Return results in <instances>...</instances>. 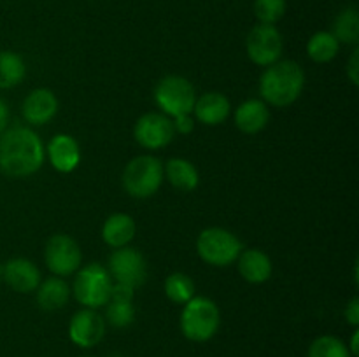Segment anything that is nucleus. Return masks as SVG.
I'll return each instance as SVG.
<instances>
[{
	"instance_id": "obj_1",
	"label": "nucleus",
	"mask_w": 359,
	"mask_h": 357,
	"mask_svg": "<svg viewBox=\"0 0 359 357\" xmlns=\"http://www.w3.org/2000/svg\"><path fill=\"white\" fill-rule=\"evenodd\" d=\"M46 149L34 130L11 126L0 135V172L11 178H25L41 170Z\"/></svg>"
},
{
	"instance_id": "obj_2",
	"label": "nucleus",
	"mask_w": 359,
	"mask_h": 357,
	"mask_svg": "<svg viewBox=\"0 0 359 357\" xmlns=\"http://www.w3.org/2000/svg\"><path fill=\"white\" fill-rule=\"evenodd\" d=\"M305 86L304 69L293 59H283L266 66L259 77V94L265 104L287 107L300 98Z\"/></svg>"
},
{
	"instance_id": "obj_3",
	"label": "nucleus",
	"mask_w": 359,
	"mask_h": 357,
	"mask_svg": "<svg viewBox=\"0 0 359 357\" xmlns=\"http://www.w3.org/2000/svg\"><path fill=\"white\" fill-rule=\"evenodd\" d=\"M221 314L217 304L210 298L193 296L181 312V331L189 342L203 343L214 338L219 329Z\"/></svg>"
},
{
	"instance_id": "obj_4",
	"label": "nucleus",
	"mask_w": 359,
	"mask_h": 357,
	"mask_svg": "<svg viewBox=\"0 0 359 357\" xmlns=\"http://www.w3.org/2000/svg\"><path fill=\"white\" fill-rule=\"evenodd\" d=\"M123 188L133 198H149L163 182V164L151 154H142L128 161L123 170Z\"/></svg>"
},
{
	"instance_id": "obj_5",
	"label": "nucleus",
	"mask_w": 359,
	"mask_h": 357,
	"mask_svg": "<svg viewBox=\"0 0 359 357\" xmlns=\"http://www.w3.org/2000/svg\"><path fill=\"white\" fill-rule=\"evenodd\" d=\"M112 279L107 268L100 262H90L77 270L76 280H74L72 293L74 298L83 304L84 308H102L111 300Z\"/></svg>"
},
{
	"instance_id": "obj_6",
	"label": "nucleus",
	"mask_w": 359,
	"mask_h": 357,
	"mask_svg": "<svg viewBox=\"0 0 359 357\" xmlns=\"http://www.w3.org/2000/svg\"><path fill=\"white\" fill-rule=\"evenodd\" d=\"M242 241L237 234L224 227H207L198 234L196 252L200 259L210 266L224 268L233 265L242 252Z\"/></svg>"
},
{
	"instance_id": "obj_7",
	"label": "nucleus",
	"mask_w": 359,
	"mask_h": 357,
	"mask_svg": "<svg viewBox=\"0 0 359 357\" xmlns=\"http://www.w3.org/2000/svg\"><path fill=\"white\" fill-rule=\"evenodd\" d=\"M154 102L161 108V114L168 118L191 114L196 102L195 86L182 76H167L154 90Z\"/></svg>"
},
{
	"instance_id": "obj_8",
	"label": "nucleus",
	"mask_w": 359,
	"mask_h": 357,
	"mask_svg": "<svg viewBox=\"0 0 359 357\" xmlns=\"http://www.w3.org/2000/svg\"><path fill=\"white\" fill-rule=\"evenodd\" d=\"M245 49L252 63L259 66H270L283 56L284 41L276 24L258 23L251 28L245 38Z\"/></svg>"
},
{
	"instance_id": "obj_9",
	"label": "nucleus",
	"mask_w": 359,
	"mask_h": 357,
	"mask_svg": "<svg viewBox=\"0 0 359 357\" xmlns=\"http://www.w3.org/2000/svg\"><path fill=\"white\" fill-rule=\"evenodd\" d=\"M44 261L53 275L69 276L81 268L83 252L72 237L58 233L53 234L46 244Z\"/></svg>"
},
{
	"instance_id": "obj_10",
	"label": "nucleus",
	"mask_w": 359,
	"mask_h": 357,
	"mask_svg": "<svg viewBox=\"0 0 359 357\" xmlns=\"http://www.w3.org/2000/svg\"><path fill=\"white\" fill-rule=\"evenodd\" d=\"M107 266L112 282L125 284V286L133 287V289H137V287L146 282V259L137 248L130 247V245L114 248V252L109 258Z\"/></svg>"
},
{
	"instance_id": "obj_11",
	"label": "nucleus",
	"mask_w": 359,
	"mask_h": 357,
	"mask_svg": "<svg viewBox=\"0 0 359 357\" xmlns=\"http://www.w3.org/2000/svg\"><path fill=\"white\" fill-rule=\"evenodd\" d=\"M174 135L175 130L172 119L161 112H147V114L140 115L133 128V136H135L137 144L149 150L167 147Z\"/></svg>"
},
{
	"instance_id": "obj_12",
	"label": "nucleus",
	"mask_w": 359,
	"mask_h": 357,
	"mask_svg": "<svg viewBox=\"0 0 359 357\" xmlns=\"http://www.w3.org/2000/svg\"><path fill=\"white\" fill-rule=\"evenodd\" d=\"M105 318L93 308L76 312L69 322V338L81 349H93L105 336Z\"/></svg>"
},
{
	"instance_id": "obj_13",
	"label": "nucleus",
	"mask_w": 359,
	"mask_h": 357,
	"mask_svg": "<svg viewBox=\"0 0 359 357\" xmlns=\"http://www.w3.org/2000/svg\"><path fill=\"white\" fill-rule=\"evenodd\" d=\"M2 280L14 293L28 294L41 284V272L27 258H13L2 266Z\"/></svg>"
},
{
	"instance_id": "obj_14",
	"label": "nucleus",
	"mask_w": 359,
	"mask_h": 357,
	"mask_svg": "<svg viewBox=\"0 0 359 357\" xmlns=\"http://www.w3.org/2000/svg\"><path fill=\"white\" fill-rule=\"evenodd\" d=\"M56 112H58V100L48 88H37V90L30 91L21 107L25 121L30 122L32 126L46 125L55 118Z\"/></svg>"
},
{
	"instance_id": "obj_15",
	"label": "nucleus",
	"mask_w": 359,
	"mask_h": 357,
	"mask_svg": "<svg viewBox=\"0 0 359 357\" xmlns=\"http://www.w3.org/2000/svg\"><path fill=\"white\" fill-rule=\"evenodd\" d=\"M48 158L51 161L53 168L60 174H70L77 168L81 161L79 144L74 136L58 133L48 144Z\"/></svg>"
},
{
	"instance_id": "obj_16",
	"label": "nucleus",
	"mask_w": 359,
	"mask_h": 357,
	"mask_svg": "<svg viewBox=\"0 0 359 357\" xmlns=\"http://www.w3.org/2000/svg\"><path fill=\"white\" fill-rule=\"evenodd\" d=\"M230 100L223 93H219V91L203 93L202 97L196 98L195 107H193L195 118L207 126L223 125L230 118Z\"/></svg>"
},
{
	"instance_id": "obj_17",
	"label": "nucleus",
	"mask_w": 359,
	"mask_h": 357,
	"mask_svg": "<svg viewBox=\"0 0 359 357\" xmlns=\"http://www.w3.org/2000/svg\"><path fill=\"white\" fill-rule=\"evenodd\" d=\"M235 125L242 133L248 135H255L259 133L270 121L269 107L263 100L258 98H251V100L242 102L235 111Z\"/></svg>"
},
{
	"instance_id": "obj_18",
	"label": "nucleus",
	"mask_w": 359,
	"mask_h": 357,
	"mask_svg": "<svg viewBox=\"0 0 359 357\" xmlns=\"http://www.w3.org/2000/svg\"><path fill=\"white\" fill-rule=\"evenodd\" d=\"M238 273L249 284H263L272 276V261L259 248L242 251L237 259Z\"/></svg>"
},
{
	"instance_id": "obj_19",
	"label": "nucleus",
	"mask_w": 359,
	"mask_h": 357,
	"mask_svg": "<svg viewBox=\"0 0 359 357\" xmlns=\"http://www.w3.org/2000/svg\"><path fill=\"white\" fill-rule=\"evenodd\" d=\"M135 231L137 226L132 216L125 212L112 214L102 226V240L112 248L126 247L135 237Z\"/></svg>"
},
{
	"instance_id": "obj_20",
	"label": "nucleus",
	"mask_w": 359,
	"mask_h": 357,
	"mask_svg": "<svg viewBox=\"0 0 359 357\" xmlns=\"http://www.w3.org/2000/svg\"><path fill=\"white\" fill-rule=\"evenodd\" d=\"M163 175L170 182L172 188H175L177 191L191 192L198 188V170H196L191 161L184 160V158H172V160H168L163 168Z\"/></svg>"
},
{
	"instance_id": "obj_21",
	"label": "nucleus",
	"mask_w": 359,
	"mask_h": 357,
	"mask_svg": "<svg viewBox=\"0 0 359 357\" xmlns=\"http://www.w3.org/2000/svg\"><path fill=\"white\" fill-rule=\"evenodd\" d=\"M70 287L62 276H49L37 287V304L42 310L55 312L69 303Z\"/></svg>"
},
{
	"instance_id": "obj_22",
	"label": "nucleus",
	"mask_w": 359,
	"mask_h": 357,
	"mask_svg": "<svg viewBox=\"0 0 359 357\" xmlns=\"http://www.w3.org/2000/svg\"><path fill=\"white\" fill-rule=\"evenodd\" d=\"M333 35L340 44L356 46L359 42V13L354 6L344 7L333 21Z\"/></svg>"
},
{
	"instance_id": "obj_23",
	"label": "nucleus",
	"mask_w": 359,
	"mask_h": 357,
	"mask_svg": "<svg viewBox=\"0 0 359 357\" xmlns=\"http://www.w3.org/2000/svg\"><path fill=\"white\" fill-rule=\"evenodd\" d=\"M340 42L332 31H316L307 42V55L316 63H328L339 55Z\"/></svg>"
},
{
	"instance_id": "obj_24",
	"label": "nucleus",
	"mask_w": 359,
	"mask_h": 357,
	"mask_svg": "<svg viewBox=\"0 0 359 357\" xmlns=\"http://www.w3.org/2000/svg\"><path fill=\"white\" fill-rule=\"evenodd\" d=\"M27 76L23 58L14 51H0V90L18 86Z\"/></svg>"
},
{
	"instance_id": "obj_25",
	"label": "nucleus",
	"mask_w": 359,
	"mask_h": 357,
	"mask_svg": "<svg viewBox=\"0 0 359 357\" xmlns=\"http://www.w3.org/2000/svg\"><path fill=\"white\" fill-rule=\"evenodd\" d=\"M165 294L175 304H184L195 296V282L186 273L175 272L165 279Z\"/></svg>"
},
{
	"instance_id": "obj_26",
	"label": "nucleus",
	"mask_w": 359,
	"mask_h": 357,
	"mask_svg": "<svg viewBox=\"0 0 359 357\" xmlns=\"http://www.w3.org/2000/svg\"><path fill=\"white\" fill-rule=\"evenodd\" d=\"M309 357H353L347 343L332 335L318 336L309 346Z\"/></svg>"
},
{
	"instance_id": "obj_27",
	"label": "nucleus",
	"mask_w": 359,
	"mask_h": 357,
	"mask_svg": "<svg viewBox=\"0 0 359 357\" xmlns=\"http://www.w3.org/2000/svg\"><path fill=\"white\" fill-rule=\"evenodd\" d=\"M105 322L116 329H125L135 318V308H133V301H123V300H109L105 304Z\"/></svg>"
},
{
	"instance_id": "obj_28",
	"label": "nucleus",
	"mask_w": 359,
	"mask_h": 357,
	"mask_svg": "<svg viewBox=\"0 0 359 357\" xmlns=\"http://www.w3.org/2000/svg\"><path fill=\"white\" fill-rule=\"evenodd\" d=\"M286 0H255V16L263 24H276L286 14Z\"/></svg>"
},
{
	"instance_id": "obj_29",
	"label": "nucleus",
	"mask_w": 359,
	"mask_h": 357,
	"mask_svg": "<svg viewBox=\"0 0 359 357\" xmlns=\"http://www.w3.org/2000/svg\"><path fill=\"white\" fill-rule=\"evenodd\" d=\"M172 125H174L175 133L188 135V133H191L193 128H195V119L191 118V114H182L172 119Z\"/></svg>"
},
{
	"instance_id": "obj_30",
	"label": "nucleus",
	"mask_w": 359,
	"mask_h": 357,
	"mask_svg": "<svg viewBox=\"0 0 359 357\" xmlns=\"http://www.w3.org/2000/svg\"><path fill=\"white\" fill-rule=\"evenodd\" d=\"M344 317H346V321L349 322L353 328H358L359 326V298H353V300L346 304Z\"/></svg>"
},
{
	"instance_id": "obj_31",
	"label": "nucleus",
	"mask_w": 359,
	"mask_h": 357,
	"mask_svg": "<svg viewBox=\"0 0 359 357\" xmlns=\"http://www.w3.org/2000/svg\"><path fill=\"white\" fill-rule=\"evenodd\" d=\"M347 77H349V80L354 84V86H358L359 84V49L358 48L354 49L353 55H351L349 58V63H347Z\"/></svg>"
},
{
	"instance_id": "obj_32",
	"label": "nucleus",
	"mask_w": 359,
	"mask_h": 357,
	"mask_svg": "<svg viewBox=\"0 0 359 357\" xmlns=\"http://www.w3.org/2000/svg\"><path fill=\"white\" fill-rule=\"evenodd\" d=\"M7 125H9V107H7L6 100L0 97V135L7 128Z\"/></svg>"
},
{
	"instance_id": "obj_33",
	"label": "nucleus",
	"mask_w": 359,
	"mask_h": 357,
	"mask_svg": "<svg viewBox=\"0 0 359 357\" xmlns=\"http://www.w3.org/2000/svg\"><path fill=\"white\" fill-rule=\"evenodd\" d=\"M358 342H359V331H358V328H354L353 336H351V343H349V345H347V349H349L351 356H353V357H358L359 356Z\"/></svg>"
},
{
	"instance_id": "obj_34",
	"label": "nucleus",
	"mask_w": 359,
	"mask_h": 357,
	"mask_svg": "<svg viewBox=\"0 0 359 357\" xmlns=\"http://www.w3.org/2000/svg\"><path fill=\"white\" fill-rule=\"evenodd\" d=\"M109 357H126V356H123V354H112V356H109Z\"/></svg>"
},
{
	"instance_id": "obj_35",
	"label": "nucleus",
	"mask_w": 359,
	"mask_h": 357,
	"mask_svg": "<svg viewBox=\"0 0 359 357\" xmlns=\"http://www.w3.org/2000/svg\"><path fill=\"white\" fill-rule=\"evenodd\" d=\"M0 282H2V266H0Z\"/></svg>"
},
{
	"instance_id": "obj_36",
	"label": "nucleus",
	"mask_w": 359,
	"mask_h": 357,
	"mask_svg": "<svg viewBox=\"0 0 359 357\" xmlns=\"http://www.w3.org/2000/svg\"><path fill=\"white\" fill-rule=\"evenodd\" d=\"M79 357H91V356H79Z\"/></svg>"
}]
</instances>
